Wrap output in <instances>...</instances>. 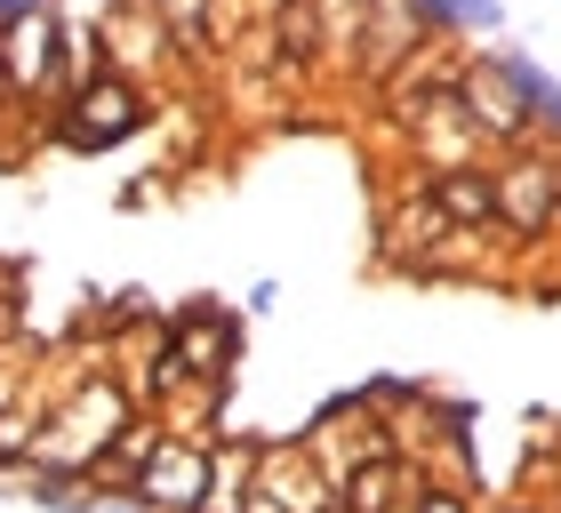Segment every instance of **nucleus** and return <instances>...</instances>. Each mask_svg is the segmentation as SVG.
Returning a JSON list of instances; mask_svg holds the SVG:
<instances>
[{
  "mask_svg": "<svg viewBox=\"0 0 561 513\" xmlns=\"http://www.w3.org/2000/svg\"><path fill=\"white\" fill-rule=\"evenodd\" d=\"M193 513H201V505H193Z\"/></svg>",
  "mask_w": 561,
  "mask_h": 513,
  "instance_id": "obj_13",
  "label": "nucleus"
},
{
  "mask_svg": "<svg viewBox=\"0 0 561 513\" xmlns=\"http://www.w3.org/2000/svg\"><path fill=\"white\" fill-rule=\"evenodd\" d=\"M129 490H137L145 505L193 513L201 498H209V457H201V449H152L145 466H137V481H129Z\"/></svg>",
  "mask_w": 561,
  "mask_h": 513,
  "instance_id": "obj_2",
  "label": "nucleus"
},
{
  "mask_svg": "<svg viewBox=\"0 0 561 513\" xmlns=\"http://www.w3.org/2000/svg\"><path fill=\"white\" fill-rule=\"evenodd\" d=\"M16 24H24V41H16V48L0 41V81L33 89V81H48V57H57V24H48V9H33V16H16Z\"/></svg>",
  "mask_w": 561,
  "mask_h": 513,
  "instance_id": "obj_5",
  "label": "nucleus"
},
{
  "mask_svg": "<svg viewBox=\"0 0 561 513\" xmlns=\"http://www.w3.org/2000/svg\"><path fill=\"white\" fill-rule=\"evenodd\" d=\"M442 217L457 225H481V217H497V185H481V176H442V201H433Z\"/></svg>",
  "mask_w": 561,
  "mask_h": 513,
  "instance_id": "obj_6",
  "label": "nucleus"
},
{
  "mask_svg": "<svg viewBox=\"0 0 561 513\" xmlns=\"http://www.w3.org/2000/svg\"><path fill=\"white\" fill-rule=\"evenodd\" d=\"M280 41H289L297 65L313 57V9H305V0H289V9H280Z\"/></svg>",
  "mask_w": 561,
  "mask_h": 513,
  "instance_id": "obj_7",
  "label": "nucleus"
},
{
  "mask_svg": "<svg viewBox=\"0 0 561 513\" xmlns=\"http://www.w3.org/2000/svg\"><path fill=\"white\" fill-rule=\"evenodd\" d=\"M169 329H176L169 362L185 369V377H225V362H233V353H241V329L225 321V314H209V305H193V314H176Z\"/></svg>",
  "mask_w": 561,
  "mask_h": 513,
  "instance_id": "obj_3",
  "label": "nucleus"
},
{
  "mask_svg": "<svg viewBox=\"0 0 561 513\" xmlns=\"http://www.w3.org/2000/svg\"><path fill=\"white\" fill-rule=\"evenodd\" d=\"M497 217L514 225V233H546V225H553V169L522 161V169L497 185Z\"/></svg>",
  "mask_w": 561,
  "mask_h": 513,
  "instance_id": "obj_4",
  "label": "nucleus"
},
{
  "mask_svg": "<svg viewBox=\"0 0 561 513\" xmlns=\"http://www.w3.org/2000/svg\"><path fill=\"white\" fill-rule=\"evenodd\" d=\"M249 513H289V505H273V498H257V505H249Z\"/></svg>",
  "mask_w": 561,
  "mask_h": 513,
  "instance_id": "obj_11",
  "label": "nucleus"
},
{
  "mask_svg": "<svg viewBox=\"0 0 561 513\" xmlns=\"http://www.w3.org/2000/svg\"><path fill=\"white\" fill-rule=\"evenodd\" d=\"M553 193H561V176H553Z\"/></svg>",
  "mask_w": 561,
  "mask_h": 513,
  "instance_id": "obj_12",
  "label": "nucleus"
},
{
  "mask_svg": "<svg viewBox=\"0 0 561 513\" xmlns=\"http://www.w3.org/2000/svg\"><path fill=\"white\" fill-rule=\"evenodd\" d=\"M386 498H393V474H386V457H377V474H369V481H353V498H345V505H353V513H377Z\"/></svg>",
  "mask_w": 561,
  "mask_h": 513,
  "instance_id": "obj_8",
  "label": "nucleus"
},
{
  "mask_svg": "<svg viewBox=\"0 0 561 513\" xmlns=\"http://www.w3.org/2000/svg\"><path fill=\"white\" fill-rule=\"evenodd\" d=\"M417 513H466V505H457V498H449V490H433V498H425V505H417Z\"/></svg>",
  "mask_w": 561,
  "mask_h": 513,
  "instance_id": "obj_10",
  "label": "nucleus"
},
{
  "mask_svg": "<svg viewBox=\"0 0 561 513\" xmlns=\"http://www.w3.org/2000/svg\"><path fill=\"white\" fill-rule=\"evenodd\" d=\"M137 121H145V96H137V81H81L72 89V105H65V145L72 152H105V145H121V137H137Z\"/></svg>",
  "mask_w": 561,
  "mask_h": 513,
  "instance_id": "obj_1",
  "label": "nucleus"
},
{
  "mask_svg": "<svg viewBox=\"0 0 561 513\" xmlns=\"http://www.w3.org/2000/svg\"><path fill=\"white\" fill-rule=\"evenodd\" d=\"M152 9H161V24L176 41H201V0H152Z\"/></svg>",
  "mask_w": 561,
  "mask_h": 513,
  "instance_id": "obj_9",
  "label": "nucleus"
}]
</instances>
